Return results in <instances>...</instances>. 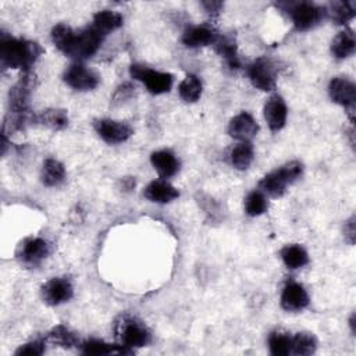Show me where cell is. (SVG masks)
I'll return each instance as SVG.
<instances>
[{"instance_id": "1", "label": "cell", "mask_w": 356, "mask_h": 356, "mask_svg": "<svg viewBox=\"0 0 356 356\" xmlns=\"http://www.w3.org/2000/svg\"><path fill=\"white\" fill-rule=\"evenodd\" d=\"M104 36L106 35L93 25L74 31L65 24H57L51 29V40L54 46L65 56L79 63L81 60L92 57L99 50Z\"/></svg>"}, {"instance_id": "2", "label": "cell", "mask_w": 356, "mask_h": 356, "mask_svg": "<svg viewBox=\"0 0 356 356\" xmlns=\"http://www.w3.org/2000/svg\"><path fill=\"white\" fill-rule=\"evenodd\" d=\"M42 53L43 49L36 42L1 33L0 60L4 68H19L28 72Z\"/></svg>"}, {"instance_id": "3", "label": "cell", "mask_w": 356, "mask_h": 356, "mask_svg": "<svg viewBox=\"0 0 356 356\" xmlns=\"http://www.w3.org/2000/svg\"><path fill=\"white\" fill-rule=\"evenodd\" d=\"M302 174L303 164L298 160H293L264 175L259 182V188L264 195L271 197H281L286 192V186L298 181Z\"/></svg>"}, {"instance_id": "4", "label": "cell", "mask_w": 356, "mask_h": 356, "mask_svg": "<svg viewBox=\"0 0 356 356\" xmlns=\"http://www.w3.org/2000/svg\"><path fill=\"white\" fill-rule=\"evenodd\" d=\"M278 6L285 7V11L289 14L298 31H309L327 17V7H321L310 1H289L280 3Z\"/></svg>"}, {"instance_id": "5", "label": "cell", "mask_w": 356, "mask_h": 356, "mask_svg": "<svg viewBox=\"0 0 356 356\" xmlns=\"http://www.w3.org/2000/svg\"><path fill=\"white\" fill-rule=\"evenodd\" d=\"M117 335L121 345L129 349L146 346L152 339V334L147 327L138 318L129 316L121 317V321L117 323Z\"/></svg>"}, {"instance_id": "6", "label": "cell", "mask_w": 356, "mask_h": 356, "mask_svg": "<svg viewBox=\"0 0 356 356\" xmlns=\"http://www.w3.org/2000/svg\"><path fill=\"white\" fill-rule=\"evenodd\" d=\"M129 74L134 79L140 81L152 95H163L170 92L174 76L170 72L152 70L143 64H132Z\"/></svg>"}, {"instance_id": "7", "label": "cell", "mask_w": 356, "mask_h": 356, "mask_svg": "<svg viewBox=\"0 0 356 356\" xmlns=\"http://www.w3.org/2000/svg\"><path fill=\"white\" fill-rule=\"evenodd\" d=\"M63 79L70 88L79 92H86L95 89L99 85L100 75L85 64L76 61L68 65L63 74Z\"/></svg>"}, {"instance_id": "8", "label": "cell", "mask_w": 356, "mask_h": 356, "mask_svg": "<svg viewBox=\"0 0 356 356\" xmlns=\"http://www.w3.org/2000/svg\"><path fill=\"white\" fill-rule=\"evenodd\" d=\"M248 76L253 86L263 92L275 89L277 71L274 64L268 58H257L248 68Z\"/></svg>"}, {"instance_id": "9", "label": "cell", "mask_w": 356, "mask_h": 356, "mask_svg": "<svg viewBox=\"0 0 356 356\" xmlns=\"http://www.w3.org/2000/svg\"><path fill=\"white\" fill-rule=\"evenodd\" d=\"M95 129L97 135L108 145L122 143L128 140L134 134V129L129 124L110 118H102L95 121Z\"/></svg>"}, {"instance_id": "10", "label": "cell", "mask_w": 356, "mask_h": 356, "mask_svg": "<svg viewBox=\"0 0 356 356\" xmlns=\"http://www.w3.org/2000/svg\"><path fill=\"white\" fill-rule=\"evenodd\" d=\"M74 295V286L68 278L54 277L42 286V298L49 306H58L68 302Z\"/></svg>"}, {"instance_id": "11", "label": "cell", "mask_w": 356, "mask_h": 356, "mask_svg": "<svg viewBox=\"0 0 356 356\" xmlns=\"http://www.w3.org/2000/svg\"><path fill=\"white\" fill-rule=\"evenodd\" d=\"M50 253V245L46 239L39 236H32L24 239L17 248V257L25 264H39Z\"/></svg>"}, {"instance_id": "12", "label": "cell", "mask_w": 356, "mask_h": 356, "mask_svg": "<svg viewBox=\"0 0 356 356\" xmlns=\"http://www.w3.org/2000/svg\"><path fill=\"white\" fill-rule=\"evenodd\" d=\"M328 93L334 103L352 110L356 100V86L352 81L342 76H335L330 81Z\"/></svg>"}, {"instance_id": "13", "label": "cell", "mask_w": 356, "mask_h": 356, "mask_svg": "<svg viewBox=\"0 0 356 356\" xmlns=\"http://www.w3.org/2000/svg\"><path fill=\"white\" fill-rule=\"evenodd\" d=\"M32 90V78L28 72L10 90V113L28 114V103Z\"/></svg>"}, {"instance_id": "14", "label": "cell", "mask_w": 356, "mask_h": 356, "mask_svg": "<svg viewBox=\"0 0 356 356\" xmlns=\"http://www.w3.org/2000/svg\"><path fill=\"white\" fill-rule=\"evenodd\" d=\"M257 131L259 125L256 120L246 111H242L231 118L228 124V135L241 142H250V139L256 136Z\"/></svg>"}, {"instance_id": "15", "label": "cell", "mask_w": 356, "mask_h": 356, "mask_svg": "<svg viewBox=\"0 0 356 356\" xmlns=\"http://www.w3.org/2000/svg\"><path fill=\"white\" fill-rule=\"evenodd\" d=\"M309 305V295L306 289L298 282L285 284L281 293V307L286 312H300Z\"/></svg>"}, {"instance_id": "16", "label": "cell", "mask_w": 356, "mask_h": 356, "mask_svg": "<svg viewBox=\"0 0 356 356\" xmlns=\"http://www.w3.org/2000/svg\"><path fill=\"white\" fill-rule=\"evenodd\" d=\"M264 118L267 121V125L271 131H280L284 128L288 117V107L285 104V100L274 95L271 96L266 104H264Z\"/></svg>"}, {"instance_id": "17", "label": "cell", "mask_w": 356, "mask_h": 356, "mask_svg": "<svg viewBox=\"0 0 356 356\" xmlns=\"http://www.w3.org/2000/svg\"><path fill=\"white\" fill-rule=\"evenodd\" d=\"M143 196L153 203H170L179 196V192L175 186L164 179L152 181L143 191Z\"/></svg>"}, {"instance_id": "18", "label": "cell", "mask_w": 356, "mask_h": 356, "mask_svg": "<svg viewBox=\"0 0 356 356\" xmlns=\"http://www.w3.org/2000/svg\"><path fill=\"white\" fill-rule=\"evenodd\" d=\"M150 163L161 178H170L179 170V160L168 149L153 152L150 156Z\"/></svg>"}, {"instance_id": "19", "label": "cell", "mask_w": 356, "mask_h": 356, "mask_svg": "<svg viewBox=\"0 0 356 356\" xmlns=\"http://www.w3.org/2000/svg\"><path fill=\"white\" fill-rule=\"evenodd\" d=\"M217 32L206 25H193L188 26L182 33V43L186 47H202V46H211Z\"/></svg>"}, {"instance_id": "20", "label": "cell", "mask_w": 356, "mask_h": 356, "mask_svg": "<svg viewBox=\"0 0 356 356\" xmlns=\"http://www.w3.org/2000/svg\"><path fill=\"white\" fill-rule=\"evenodd\" d=\"M211 46L225 60V63L231 68H238L239 67V57H238V51H236V43H235L232 36L217 33Z\"/></svg>"}, {"instance_id": "21", "label": "cell", "mask_w": 356, "mask_h": 356, "mask_svg": "<svg viewBox=\"0 0 356 356\" xmlns=\"http://www.w3.org/2000/svg\"><path fill=\"white\" fill-rule=\"evenodd\" d=\"M356 42L352 29L341 31L331 42V53L335 58H348L355 53Z\"/></svg>"}, {"instance_id": "22", "label": "cell", "mask_w": 356, "mask_h": 356, "mask_svg": "<svg viewBox=\"0 0 356 356\" xmlns=\"http://www.w3.org/2000/svg\"><path fill=\"white\" fill-rule=\"evenodd\" d=\"M81 352L83 355H110V353H131V349L124 346V345H114V343H107L102 339H86L85 342L81 343Z\"/></svg>"}, {"instance_id": "23", "label": "cell", "mask_w": 356, "mask_h": 356, "mask_svg": "<svg viewBox=\"0 0 356 356\" xmlns=\"http://www.w3.org/2000/svg\"><path fill=\"white\" fill-rule=\"evenodd\" d=\"M281 259H282L284 264L291 270L300 268L309 263L307 252L305 250L303 246L296 245V243L284 246L281 249Z\"/></svg>"}, {"instance_id": "24", "label": "cell", "mask_w": 356, "mask_h": 356, "mask_svg": "<svg viewBox=\"0 0 356 356\" xmlns=\"http://www.w3.org/2000/svg\"><path fill=\"white\" fill-rule=\"evenodd\" d=\"M122 22L124 18L121 14L111 10H102L93 15L92 25L96 26L102 33L107 35L108 32L118 29L122 25Z\"/></svg>"}, {"instance_id": "25", "label": "cell", "mask_w": 356, "mask_h": 356, "mask_svg": "<svg viewBox=\"0 0 356 356\" xmlns=\"http://www.w3.org/2000/svg\"><path fill=\"white\" fill-rule=\"evenodd\" d=\"M65 178V168L64 165L56 159H47L43 163L40 179L46 186H57Z\"/></svg>"}, {"instance_id": "26", "label": "cell", "mask_w": 356, "mask_h": 356, "mask_svg": "<svg viewBox=\"0 0 356 356\" xmlns=\"http://www.w3.org/2000/svg\"><path fill=\"white\" fill-rule=\"evenodd\" d=\"M356 15V4L353 1H334L327 8V17L337 25H345Z\"/></svg>"}, {"instance_id": "27", "label": "cell", "mask_w": 356, "mask_h": 356, "mask_svg": "<svg viewBox=\"0 0 356 356\" xmlns=\"http://www.w3.org/2000/svg\"><path fill=\"white\" fill-rule=\"evenodd\" d=\"M202 81L193 74H188L178 85V95L186 103H195L202 95Z\"/></svg>"}, {"instance_id": "28", "label": "cell", "mask_w": 356, "mask_h": 356, "mask_svg": "<svg viewBox=\"0 0 356 356\" xmlns=\"http://www.w3.org/2000/svg\"><path fill=\"white\" fill-rule=\"evenodd\" d=\"M38 122L42 125L53 129V131H61L68 125V115L65 110L61 108H47L43 110L38 115Z\"/></svg>"}, {"instance_id": "29", "label": "cell", "mask_w": 356, "mask_h": 356, "mask_svg": "<svg viewBox=\"0 0 356 356\" xmlns=\"http://www.w3.org/2000/svg\"><path fill=\"white\" fill-rule=\"evenodd\" d=\"M253 146L250 142H239L229 154L231 164L236 170H246L253 161Z\"/></svg>"}, {"instance_id": "30", "label": "cell", "mask_w": 356, "mask_h": 356, "mask_svg": "<svg viewBox=\"0 0 356 356\" xmlns=\"http://www.w3.org/2000/svg\"><path fill=\"white\" fill-rule=\"evenodd\" d=\"M268 349L274 356H286L292 350V337L282 331H274L268 337Z\"/></svg>"}, {"instance_id": "31", "label": "cell", "mask_w": 356, "mask_h": 356, "mask_svg": "<svg viewBox=\"0 0 356 356\" xmlns=\"http://www.w3.org/2000/svg\"><path fill=\"white\" fill-rule=\"evenodd\" d=\"M267 207H268V202L266 195L261 191H252L245 197V213L250 217L261 216L263 213L267 211Z\"/></svg>"}, {"instance_id": "32", "label": "cell", "mask_w": 356, "mask_h": 356, "mask_svg": "<svg viewBox=\"0 0 356 356\" xmlns=\"http://www.w3.org/2000/svg\"><path fill=\"white\" fill-rule=\"evenodd\" d=\"M317 348V341L310 332H298L292 337V350L293 355H312Z\"/></svg>"}, {"instance_id": "33", "label": "cell", "mask_w": 356, "mask_h": 356, "mask_svg": "<svg viewBox=\"0 0 356 356\" xmlns=\"http://www.w3.org/2000/svg\"><path fill=\"white\" fill-rule=\"evenodd\" d=\"M47 339L54 343V345H58L61 348H72L74 345H76L78 339H76V335L70 330L67 328L65 325H56L47 335Z\"/></svg>"}, {"instance_id": "34", "label": "cell", "mask_w": 356, "mask_h": 356, "mask_svg": "<svg viewBox=\"0 0 356 356\" xmlns=\"http://www.w3.org/2000/svg\"><path fill=\"white\" fill-rule=\"evenodd\" d=\"M43 352H44V342L39 341V339H35V341H31L28 343L21 345L15 350V355L17 356H39Z\"/></svg>"}, {"instance_id": "35", "label": "cell", "mask_w": 356, "mask_h": 356, "mask_svg": "<svg viewBox=\"0 0 356 356\" xmlns=\"http://www.w3.org/2000/svg\"><path fill=\"white\" fill-rule=\"evenodd\" d=\"M132 92H134V88L129 85V83H122L121 86H118L115 95H114V102L115 103H121L124 100H128L131 96H132Z\"/></svg>"}, {"instance_id": "36", "label": "cell", "mask_w": 356, "mask_h": 356, "mask_svg": "<svg viewBox=\"0 0 356 356\" xmlns=\"http://www.w3.org/2000/svg\"><path fill=\"white\" fill-rule=\"evenodd\" d=\"M202 6L206 8L207 14H210L211 17L218 15L221 8H222V3L221 1H203Z\"/></svg>"}, {"instance_id": "37", "label": "cell", "mask_w": 356, "mask_h": 356, "mask_svg": "<svg viewBox=\"0 0 356 356\" xmlns=\"http://www.w3.org/2000/svg\"><path fill=\"white\" fill-rule=\"evenodd\" d=\"M345 236L349 238V242L353 243L355 239V217H352L346 224H345Z\"/></svg>"}, {"instance_id": "38", "label": "cell", "mask_w": 356, "mask_h": 356, "mask_svg": "<svg viewBox=\"0 0 356 356\" xmlns=\"http://www.w3.org/2000/svg\"><path fill=\"white\" fill-rule=\"evenodd\" d=\"M349 325H350V331L355 334V332H356V327H355V313L350 316V320H349Z\"/></svg>"}]
</instances>
